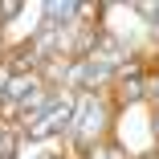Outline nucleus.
<instances>
[{
    "label": "nucleus",
    "instance_id": "1",
    "mask_svg": "<svg viewBox=\"0 0 159 159\" xmlns=\"http://www.w3.org/2000/svg\"><path fill=\"white\" fill-rule=\"evenodd\" d=\"M143 159H155V155H143Z\"/></svg>",
    "mask_w": 159,
    "mask_h": 159
}]
</instances>
